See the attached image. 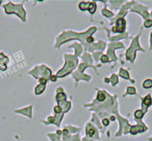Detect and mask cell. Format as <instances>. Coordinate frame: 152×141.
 <instances>
[{"label":"cell","instance_id":"cell-7","mask_svg":"<svg viewBox=\"0 0 152 141\" xmlns=\"http://www.w3.org/2000/svg\"><path fill=\"white\" fill-rule=\"evenodd\" d=\"M103 123H104V126H108L109 124V121H108V119H104V120H103Z\"/></svg>","mask_w":152,"mask_h":141},{"label":"cell","instance_id":"cell-4","mask_svg":"<svg viewBox=\"0 0 152 141\" xmlns=\"http://www.w3.org/2000/svg\"><path fill=\"white\" fill-rule=\"evenodd\" d=\"M104 99H105V95L102 93H100L98 96V100L99 101H103V100H104Z\"/></svg>","mask_w":152,"mask_h":141},{"label":"cell","instance_id":"cell-3","mask_svg":"<svg viewBox=\"0 0 152 141\" xmlns=\"http://www.w3.org/2000/svg\"><path fill=\"white\" fill-rule=\"evenodd\" d=\"M89 6H90V7H89V11H90V13H93L95 11H96V5H95V4H93V3H91L90 5Z\"/></svg>","mask_w":152,"mask_h":141},{"label":"cell","instance_id":"cell-1","mask_svg":"<svg viewBox=\"0 0 152 141\" xmlns=\"http://www.w3.org/2000/svg\"><path fill=\"white\" fill-rule=\"evenodd\" d=\"M117 25V28H118V31L122 32L123 31H124V25L125 22L123 19H119V20L116 22Z\"/></svg>","mask_w":152,"mask_h":141},{"label":"cell","instance_id":"cell-9","mask_svg":"<svg viewBox=\"0 0 152 141\" xmlns=\"http://www.w3.org/2000/svg\"><path fill=\"white\" fill-rule=\"evenodd\" d=\"M95 133V131L93 129H91L90 131L89 132V135L90 136H93V134Z\"/></svg>","mask_w":152,"mask_h":141},{"label":"cell","instance_id":"cell-8","mask_svg":"<svg viewBox=\"0 0 152 141\" xmlns=\"http://www.w3.org/2000/svg\"><path fill=\"white\" fill-rule=\"evenodd\" d=\"M102 62H108V57H106L105 56H103V57L102 58Z\"/></svg>","mask_w":152,"mask_h":141},{"label":"cell","instance_id":"cell-5","mask_svg":"<svg viewBox=\"0 0 152 141\" xmlns=\"http://www.w3.org/2000/svg\"><path fill=\"white\" fill-rule=\"evenodd\" d=\"M144 102H145V103L146 104L147 106H150L151 103V99L149 98V97H146V99L145 100Z\"/></svg>","mask_w":152,"mask_h":141},{"label":"cell","instance_id":"cell-6","mask_svg":"<svg viewBox=\"0 0 152 141\" xmlns=\"http://www.w3.org/2000/svg\"><path fill=\"white\" fill-rule=\"evenodd\" d=\"M135 115H136V117H141L142 116H143V113H142L140 111H137V112H136Z\"/></svg>","mask_w":152,"mask_h":141},{"label":"cell","instance_id":"cell-10","mask_svg":"<svg viewBox=\"0 0 152 141\" xmlns=\"http://www.w3.org/2000/svg\"><path fill=\"white\" fill-rule=\"evenodd\" d=\"M55 111H56V112H61V108H60V107H56L55 108Z\"/></svg>","mask_w":152,"mask_h":141},{"label":"cell","instance_id":"cell-2","mask_svg":"<svg viewBox=\"0 0 152 141\" xmlns=\"http://www.w3.org/2000/svg\"><path fill=\"white\" fill-rule=\"evenodd\" d=\"M144 88H151L152 87V81L151 80H147L146 81L143 83Z\"/></svg>","mask_w":152,"mask_h":141}]
</instances>
